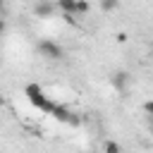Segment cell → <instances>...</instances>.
<instances>
[{
    "instance_id": "6da1fadb",
    "label": "cell",
    "mask_w": 153,
    "mask_h": 153,
    "mask_svg": "<svg viewBox=\"0 0 153 153\" xmlns=\"http://www.w3.org/2000/svg\"><path fill=\"white\" fill-rule=\"evenodd\" d=\"M24 93H26L29 103H31V105H36L38 110H43V112H53L55 103H53V100H48V96L43 93V88H41V86H36V84H29Z\"/></svg>"
},
{
    "instance_id": "7a4b0ae2",
    "label": "cell",
    "mask_w": 153,
    "mask_h": 153,
    "mask_svg": "<svg viewBox=\"0 0 153 153\" xmlns=\"http://www.w3.org/2000/svg\"><path fill=\"white\" fill-rule=\"evenodd\" d=\"M38 55L41 57H45V60H62L65 57V50H62V45H57L55 41H50V38H43V41H38Z\"/></svg>"
},
{
    "instance_id": "3957f363",
    "label": "cell",
    "mask_w": 153,
    "mask_h": 153,
    "mask_svg": "<svg viewBox=\"0 0 153 153\" xmlns=\"http://www.w3.org/2000/svg\"><path fill=\"white\" fill-rule=\"evenodd\" d=\"M129 81H131V76H129V72H124V69H120V72H115V74L110 76L112 88H115V91H120V93H124V91H127Z\"/></svg>"
},
{
    "instance_id": "277c9868",
    "label": "cell",
    "mask_w": 153,
    "mask_h": 153,
    "mask_svg": "<svg viewBox=\"0 0 153 153\" xmlns=\"http://www.w3.org/2000/svg\"><path fill=\"white\" fill-rule=\"evenodd\" d=\"M33 12H36L41 19H48V17H53V14H55V7H53L50 2H45V0H43V2H38V5L33 7Z\"/></svg>"
},
{
    "instance_id": "5b68a950",
    "label": "cell",
    "mask_w": 153,
    "mask_h": 153,
    "mask_svg": "<svg viewBox=\"0 0 153 153\" xmlns=\"http://www.w3.org/2000/svg\"><path fill=\"white\" fill-rule=\"evenodd\" d=\"M50 115H53L55 120H60V122H65V124H67V120H69V115H72V112H69V110H67L65 105H55Z\"/></svg>"
},
{
    "instance_id": "8992f818",
    "label": "cell",
    "mask_w": 153,
    "mask_h": 153,
    "mask_svg": "<svg viewBox=\"0 0 153 153\" xmlns=\"http://www.w3.org/2000/svg\"><path fill=\"white\" fill-rule=\"evenodd\" d=\"M76 2L79 0H57V7H60V12H74V14H79Z\"/></svg>"
},
{
    "instance_id": "52a82bcc",
    "label": "cell",
    "mask_w": 153,
    "mask_h": 153,
    "mask_svg": "<svg viewBox=\"0 0 153 153\" xmlns=\"http://www.w3.org/2000/svg\"><path fill=\"white\" fill-rule=\"evenodd\" d=\"M98 5H100V10H103V12H112V10H117L120 0H100Z\"/></svg>"
},
{
    "instance_id": "ba28073f",
    "label": "cell",
    "mask_w": 153,
    "mask_h": 153,
    "mask_svg": "<svg viewBox=\"0 0 153 153\" xmlns=\"http://www.w3.org/2000/svg\"><path fill=\"white\" fill-rule=\"evenodd\" d=\"M103 151H105V153H120L122 146H120L117 141H105V143H103Z\"/></svg>"
},
{
    "instance_id": "9c48e42d",
    "label": "cell",
    "mask_w": 153,
    "mask_h": 153,
    "mask_svg": "<svg viewBox=\"0 0 153 153\" xmlns=\"http://www.w3.org/2000/svg\"><path fill=\"white\" fill-rule=\"evenodd\" d=\"M60 17H62V19H65L69 26H74V24H76V19H74V12H60Z\"/></svg>"
},
{
    "instance_id": "30bf717a",
    "label": "cell",
    "mask_w": 153,
    "mask_h": 153,
    "mask_svg": "<svg viewBox=\"0 0 153 153\" xmlns=\"http://www.w3.org/2000/svg\"><path fill=\"white\" fill-rule=\"evenodd\" d=\"M76 10H79V14H86V12L91 10V5H88L86 0H79V2H76Z\"/></svg>"
},
{
    "instance_id": "8fae6325",
    "label": "cell",
    "mask_w": 153,
    "mask_h": 153,
    "mask_svg": "<svg viewBox=\"0 0 153 153\" xmlns=\"http://www.w3.org/2000/svg\"><path fill=\"white\" fill-rule=\"evenodd\" d=\"M115 41H117V43L122 45V43H127V41H129V36H127L124 31H117V33H115Z\"/></svg>"
},
{
    "instance_id": "7c38bea8",
    "label": "cell",
    "mask_w": 153,
    "mask_h": 153,
    "mask_svg": "<svg viewBox=\"0 0 153 153\" xmlns=\"http://www.w3.org/2000/svg\"><path fill=\"white\" fill-rule=\"evenodd\" d=\"M67 124H69V127H79V124H81V120L72 112V115H69V120H67Z\"/></svg>"
},
{
    "instance_id": "4fadbf2b",
    "label": "cell",
    "mask_w": 153,
    "mask_h": 153,
    "mask_svg": "<svg viewBox=\"0 0 153 153\" xmlns=\"http://www.w3.org/2000/svg\"><path fill=\"white\" fill-rule=\"evenodd\" d=\"M143 112H146V115H153V98L143 103Z\"/></svg>"
},
{
    "instance_id": "5bb4252c",
    "label": "cell",
    "mask_w": 153,
    "mask_h": 153,
    "mask_svg": "<svg viewBox=\"0 0 153 153\" xmlns=\"http://www.w3.org/2000/svg\"><path fill=\"white\" fill-rule=\"evenodd\" d=\"M148 124H151V127H153V115H148Z\"/></svg>"
}]
</instances>
